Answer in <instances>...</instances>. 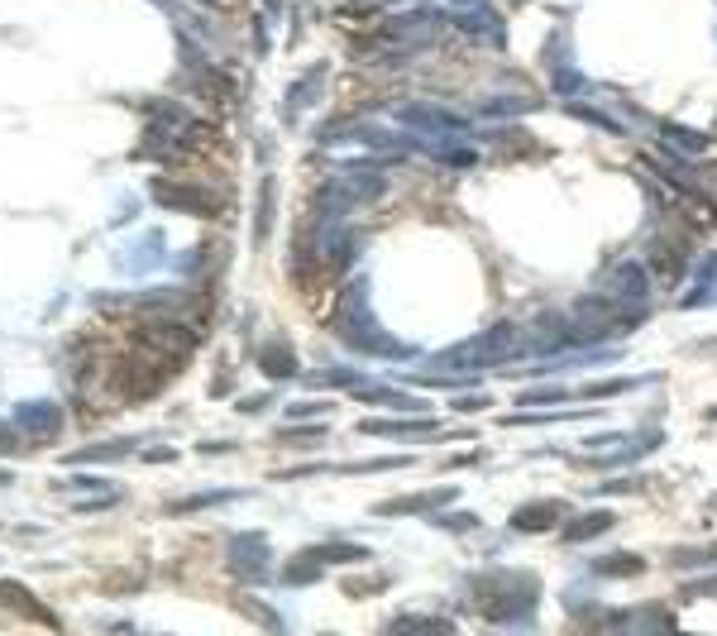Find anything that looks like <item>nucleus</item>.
I'll return each mask as SVG.
<instances>
[{"label":"nucleus","mask_w":717,"mask_h":636,"mask_svg":"<svg viewBox=\"0 0 717 636\" xmlns=\"http://www.w3.org/2000/svg\"><path fill=\"white\" fill-rule=\"evenodd\" d=\"M517 110H531V101H493L483 106V115H517Z\"/></svg>","instance_id":"nucleus-38"},{"label":"nucleus","mask_w":717,"mask_h":636,"mask_svg":"<svg viewBox=\"0 0 717 636\" xmlns=\"http://www.w3.org/2000/svg\"><path fill=\"white\" fill-rule=\"evenodd\" d=\"M459 29H464V34H478V39H493V44H502V20H498V10L469 5V10L459 15Z\"/></svg>","instance_id":"nucleus-20"},{"label":"nucleus","mask_w":717,"mask_h":636,"mask_svg":"<svg viewBox=\"0 0 717 636\" xmlns=\"http://www.w3.org/2000/svg\"><path fill=\"white\" fill-rule=\"evenodd\" d=\"M641 483L646 479H612V483H593L598 493H641Z\"/></svg>","instance_id":"nucleus-37"},{"label":"nucleus","mask_w":717,"mask_h":636,"mask_svg":"<svg viewBox=\"0 0 717 636\" xmlns=\"http://www.w3.org/2000/svg\"><path fill=\"white\" fill-rule=\"evenodd\" d=\"M440 34V15L435 10H412V15H392L373 29V53L378 58H402L412 48H426Z\"/></svg>","instance_id":"nucleus-4"},{"label":"nucleus","mask_w":717,"mask_h":636,"mask_svg":"<svg viewBox=\"0 0 717 636\" xmlns=\"http://www.w3.org/2000/svg\"><path fill=\"white\" fill-rule=\"evenodd\" d=\"M588 570L598 574V579H636V574L646 570V560L631 555V550H617V555H598Z\"/></svg>","instance_id":"nucleus-17"},{"label":"nucleus","mask_w":717,"mask_h":636,"mask_svg":"<svg viewBox=\"0 0 717 636\" xmlns=\"http://www.w3.org/2000/svg\"><path fill=\"white\" fill-rule=\"evenodd\" d=\"M708 417H713V421H717V407H708Z\"/></svg>","instance_id":"nucleus-46"},{"label":"nucleus","mask_w":717,"mask_h":636,"mask_svg":"<svg viewBox=\"0 0 717 636\" xmlns=\"http://www.w3.org/2000/svg\"><path fill=\"white\" fill-rule=\"evenodd\" d=\"M259 369L268 373V378H292V373H297V354L287 350L283 340H273V345L259 350Z\"/></svg>","instance_id":"nucleus-21"},{"label":"nucleus","mask_w":717,"mask_h":636,"mask_svg":"<svg viewBox=\"0 0 717 636\" xmlns=\"http://www.w3.org/2000/svg\"><path fill=\"white\" fill-rule=\"evenodd\" d=\"M144 115H149V130H144V149H139V154H149V158L182 154V149H192V144H206V134H211L206 120H196L187 106L163 101V96L144 101Z\"/></svg>","instance_id":"nucleus-2"},{"label":"nucleus","mask_w":717,"mask_h":636,"mask_svg":"<svg viewBox=\"0 0 717 636\" xmlns=\"http://www.w3.org/2000/svg\"><path fill=\"white\" fill-rule=\"evenodd\" d=\"M608 292L617 297V302H627V307H646V297H651V273H646L641 264H622L608 278Z\"/></svg>","instance_id":"nucleus-12"},{"label":"nucleus","mask_w":717,"mask_h":636,"mask_svg":"<svg viewBox=\"0 0 717 636\" xmlns=\"http://www.w3.org/2000/svg\"><path fill=\"white\" fill-rule=\"evenodd\" d=\"M268 560H273V550H268V536H263V531H235L230 546H225V565H230V574L244 579V584H263V579H268Z\"/></svg>","instance_id":"nucleus-7"},{"label":"nucleus","mask_w":717,"mask_h":636,"mask_svg":"<svg viewBox=\"0 0 717 636\" xmlns=\"http://www.w3.org/2000/svg\"><path fill=\"white\" fill-rule=\"evenodd\" d=\"M512 350H517V326L502 321V326L483 330V335L464 340V345H455V350H440L431 364L435 369H488V364H502Z\"/></svg>","instance_id":"nucleus-5"},{"label":"nucleus","mask_w":717,"mask_h":636,"mask_svg":"<svg viewBox=\"0 0 717 636\" xmlns=\"http://www.w3.org/2000/svg\"><path fill=\"white\" fill-rule=\"evenodd\" d=\"M569 388H536V393H522V407H536V402H565Z\"/></svg>","instance_id":"nucleus-36"},{"label":"nucleus","mask_w":717,"mask_h":636,"mask_svg":"<svg viewBox=\"0 0 717 636\" xmlns=\"http://www.w3.org/2000/svg\"><path fill=\"white\" fill-rule=\"evenodd\" d=\"M450 5H464V10H469V5H474V0H450Z\"/></svg>","instance_id":"nucleus-45"},{"label":"nucleus","mask_w":717,"mask_h":636,"mask_svg":"<svg viewBox=\"0 0 717 636\" xmlns=\"http://www.w3.org/2000/svg\"><path fill=\"white\" fill-rule=\"evenodd\" d=\"M273 197H278V182L263 177V206H259V220H254V240H268V225H273Z\"/></svg>","instance_id":"nucleus-26"},{"label":"nucleus","mask_w":717,"mask_h":636,"mask_svg":"<svg viewBox=\"0 0 717 636\" xmlns=\"http://www.w3.org/2000/svg\"><path fill=\"white\" fill-rule=\"evenodd\" d=\"M144 460H149V464H163V460H173V450H144Z\"/></svg>","instance_id":"nucleus-42"},{"label":"nucleus","mask_w":717,"mask_h":636,"mask_svg":"<svg viewBox=\"0 0 717 636\" xmlns=\"http://www.w3.org/2000/svg\"><path fill=\"white\" fill-rule=\"evenodd\" d=\"M330 330L359 354H378V359H407L412 354L402 340H392L388 330L378 326V316L369 311V283L364 278L340 292V307L330 311Z\"/></svg>","instance_id":"nucleus-1"},{"label":"nucleus","mask_w":717,"mask_h":636,"mask_svg":"<svg viewBox=\"0 0 717 636\" xmlns=\"http://www.w3.org/2000/svg\"><path fill=\"white\" fill-rule=\"evenodd\" d=\"M412 455H383V460H354L340 464V474H383V469H407Z\"/></svg>","instance_id":"nucleus-24"},{"label":"nucleus","mask_w":717,"mask_h":636,"mask_svg":"<svg viewBox=\"0 0 717 636\" xmlns=\"http://www.w3.org/2000/svg\"><path fill=\"white\" fill-rule=\"evenodd\" d=\"M359 393V402H378V407H397V412H426V402L421 397H412V393H397V388H378V383H359L354 388Z\"/></svg>","instance_id":"nucleus-19"},{"label":"nucleus","mask_w":717,"mask_h":636,"mask_svg":"<svg viewBox=\"0 0 717 636\" xmlns=\"http://www.w3.org/2000/svg\"><path fill=\"white\" fill-rule=\"evenodd\" d=\"M10 450H15V436H10V431L0 426V455H10Z\"/></svg>","instance_id":"nucleus-43"},{"label":"nucleus","mask_w":717,"mask_h":636,"mask_svg":"<svg viewBox=\"0 0 717 636\" xmlns=\"http://www.w3.org/2000/svg\"><path fill=\"white\" fill-rule=\"evenodd\" d=\"M225 450H235V445H230V440H206V445H201V455H225Z\"/></svg>","instance_id":"nucleus-40"},{"label":"nucleus","mask_w":717,"mask_h":636,"mask_svg":"<svg viewBox=\"0 0 717 636\" xmlns=\"http://www.w3.org/2000/svg\"><path fill=\"white\" fill-rule=\"evenodd\" d=\"M134 440H101V445H87L77 455H67V464H101V460H125Z\"/></svg>","instance_id":"nucleus-22"},{"label":"nucleus","mask_w":717,"mask_h":636,"mask_svg":"<svg viewBox=\"0 0 717 636\" xmlns=\"http://www.w3.org/2000/svg\"><path fill=\"white\" fill-rule=\"evenodd\" d=\"M235 493H196V498H182L173 503V512H196V507H211V503H230Z\"/></svg>","instance_id":"nucleus-31"},{"label":"nucleus","mask_w":717,"mask_h":636,"mask_svg":"<svg viewBox=\"0 0 717 636\" xmlns=\"http://www.w3.org/2000/svg\"><path fill=\"white\" fill-rule=\"evenodd\" d=\"M321 383H330V388H359V369H330L321 373Z\"/></svg>","instance_id":"nucleus-35"},{"label":"nucleus","mask_w":717,"mask_h":636,"mask_svg":"<svg viewBox=\"0 0 717 636\" xmlns=\"http://www.w3.org/2000/svg\"><path fill=\"white\" fill-rule=\"evenodd\" d=\"M302 555H311L316 565H359V560H373L369 550L354 546V541H326V546H311Z\"/></svg>","instance_id":"nucleus-18"},{"label":"nucleus","mask_w":717,"mask_h":636,"mask_svg":"<svg viewBox=\"0 0 717 636\" xmlns=\"http://www.w3.org/2000/svg\"><path fill=\"white\" fill-rule=\"evenodd\" d=\"M612 527H617V512H608V507L584 512V517L565 522V546H584V541H593V536H603V531H612Z\"/></svg>","instance_id":"nucleus-15"},{"label":"nucleus","mask_w":717,"mask_h":636,"mask_svg":"<svg viewBox=\"0 0 717 636\" xmlns=\"http://www.w3.org/2000/svg\"><path fill=\"white\" fill-rule=\"evenodd\" d=\"M708 302H717V254L703 264V278L694 283V292L689 297H679V307L689 311V307H708Z\"/></svg>","instance_id":"nucleus-23"},{"label":"nucleus","mask_w":717,"mask_h":636,"mask_svg":"<svg viewBox=\"0 0 717 636\" xmlns=\"http://www.w3.org/2000/svg\"><path fill=\"white\" fill-rule=\"evenodd\" d=\"M321 87H326V63H316V67H311V72L302 77V82H292V87H287V106H283V120H287V125H297L306 110L316 106Z\"/></svg>","instance_id":"nucleus-11"},{"label":"nucleus","mask_w":717,"mask_h":636,"mask_svg":"<svg viewBox=\"0 0 717 636\" xmlns=\"http://www.w3.org/2000/svg\"><path fill=\"white\" fill-rule=\"evenodd\" d=\"M565 110H569V115H579V120H588V125H593V130L622 134V125H617V120H612L608 110H588V106H579V101H574V96H569V101H565Z\"/></svg>","instance_id":"nucleus-25"},{"label":"nucleus","mask_w":717,"mask_h":636,"mask_svg":"<svg viewBox=\"0 0 717 636\" xmlns=\"http://www.w3.org/2000/svg\"><path fill=\"white\" fill-rule=\"evenodd\" d=\"M684 598H689V603L717 598V574H708V579H694V584H684Z\"/></svg>","instance_id":"nucleus-32"},{"label":"nucleus","mask_w":717,"mask_h":636,"mask_svg":"<svg viewBox=\"0 0 717 636\" xmlns=\"http://www.w3.org/2000/svg\"><path fill=\"white\" fill-rule=\"evenodd\" d=\"M10 483H15V474H10V469H0V488H10Z\"/></svg>","instance_id":"nucleus-44"},{"label":"nucleus","mask_w":717,"mask_h":636,"mask_svg":"<svg viewBox=\"0 0 717 636\" xmlns=\"http://www.w3.org/2000/svg\"><path fill=\"white\" fill-rule=\"evenodd\" d=\"M431 522H435L440 531H474L478 517H474V512H435Z\"/></svg>","instance_id":"nucleus-29"},{"label":"nucleus","mask_w":717,"mask_h":636,"mask_svg":"<svg viewBox=\"0 0 717 636\" xmlns=\"http://www.w3.org/2000/svg\"><path fill=\"white\" fill-rule=\"evenodd\" d=\"M636 388V378H612V383H588V388H579L584 397H617V393H631Z\"/></svg>","instance_id":"nucleus-30"},{"label":"nucleus","mask_w":717,"mask_h":636,"mask_svg":"<svg viewBox=\"0 0 717 636\" xmlns=\"http://www.w3.org/2000/svg\"><path fill=\"white\" fill-rule=\"evenodd\" d=\"M483 589V617L488 622H507V627H522L531 622L536 613V593H541V579L536 574H522V570H493L478 579Z\"/></svg>","instance_id":"nucleus-3"},{"label":"nucleus","mask_w":717,"mask_h":636,"mask_svg":"<svg viewBox=\"0 0 717 636\" xmlns=\"http://www.w3.org/2000/svg\"><path fill=\"white\" fill-rule=\"evenodd\" d=\"M608 622L612 627H670L665 613H641V608H636V613H612Z\"/></svg>","instance_id":"nucleus-28"},{"label":"nucleus","mask_w":717,"mask_h":636,"mask_svg":"<svg viewBox=\"0 0 717 636\" xmlns=\"http://www.w3.org/2000/svg\"><path fill=\"white\" fill-rule=\"evenodd\" d=\"M106 483L110 479H96V474H72V479H58L53 488H58V493H110Z\"/></svg>","instance_id":"nucleus-27"},{"label":"nucleus","mask_w":717,"mask_h":636,"mask_svg":"<svg viewBox=\"0 0 717 636\" xmlns=\"http://www.w3.org/2000/svg\"><path fill=\"white\" fill-rule=\"evenodd\" d=\"M459 488H435V493H407V498H388L378 503V517H397V512H431L440 503H455Z\"/></svg>","instance_id":"nucleus-13"},{"label":"nucleus","mask_w":717,"mask_h":636,"mask_svg":"<svg viewBox=\"0 0 717 636\" xmlns=\"http://www.w3.org/2000/svg\"><path fill=\"white\" fill-rule=\"evenodd\" d=\"M397 120L426 134H464V120H459L455 110H440V106H402Z\"/></svg>","instance_id":"nucleus-10"},{"label":"nucleus","mask_w":717,"mask_h":636,"mask_svg":"<svg viewBox=\"0 0 717 636\" xmlns=\"http://www.w3.org/2000/svg\"><path fill=\"white\" fill-rule=\"evenodd\" d=\"M359 431L364 436H397V440H426V436H435L440 426H435L431 417H421V421H378V417H369V421H359Z\"/></svg>","instance_id":"nucleus-14"},{"label":"nucleus","mask_w":717,"mask_h":636,"mask_svg":"<svg viewBox=\"0 0 717 636\" xmlns=\"http://www.w3.org/2000/svg\"><path fill=\"white\" fill-rule=\"evenodd\" d=\"M402 627H435V632H445V627H450V622H445V617H392V632H402Z\"/></svg>","instance_id":"nucleus-34"},{"label":"nucleus","mask_w":717,"mask_h":636,"mask_svg":"<svg viewBox=\"0 0 717 636\" xmlns=\"http://www.w3.org/2000/svg\"><path fill=\"white\" fill-rule=\"evenodd\" d=\"M335 402H292L287 407V421H306V417H321V412H330Z\"/></svg>","instance_id":"nucleus-33"},{"label":"nucleus","mask_w":717,"mask_h":636,"mask_svg":"<svg viewBox=\"0 0 717 636\" xmlns=\"http://www.w3.org/2000/svg\"><path fill=\"white\" fill-rule=\"evenodd\" d=\"M679 565H717V546H713V550H703V560L694 555V560H679Z\"/></svg>","instance_id":"nucleus-41"},{"label":"nucleus","mask_w":717,"mask_h":636,"mask_svg":"<svg viewBox=\"0 0 717 636\" xmlns=\"http://www.w3.org/2000/svg\"><path fill=\"white\" fill-rule=\"evenodd\" d=\"M660 134L670 139V149L674 154H684V158H703L708 154V134H698V130H689V125H674V120H660Z\"/></svg>","instance_id":"nucleus-16"},{"label":"nucleus","mask_w":717,"mask_h":636,"mask_svg":"<svg viewBox=\"0 0 717 636\" xmlns=\"http://www.w3.org/2000/svg\"><path fill=\"white\" fill-rule=\"evenodd\" d=\"M149 197L163 206V211H187V216H216L220 211V197L211 187H196V182H173V177H153L149 182Z\"/></svg>","instance_id":"nucleus-6"},{"label":"nucleus","mask_w":717,"mask_h":636,"mask_svg":"<svg viewBox=\"0 0 717 636\" xmlns=\"http://www.w3.org/2000/svg\"><path fill=\"white\" fill-rule=\"evenodd\" d=\"M565 517H569L565 498H536V503H522L517 512H512V531L536 536V531H550L555 522H565Z\"/></svg>","instance_id":"nucleus-9"},{"label":"nucleus","mask_w":717,"mask_h":636,"mask_svg":"<svg viewBox=\"0 0 717 636\" xmlns=\"http://www.w3.org/2000/svg\"><path fill=\"white\" fill-rule=\"evenodd\" d=\"M483 407H493L488 397H459L455 402V412H483Z\"/></svg>","instance_id":"nucleus-39"},{"label":"nucleus","mask_w":717,"mask_h":636,"mask_svg":"<svg viewBox=\"0 0 717 636\" xmlns=\"http://www.w3.org/2000/svg\"><path fill=\"white\" fill-rule=\"evenodd\" d=\"M15 431L29 440H58V431H63V407L53 402V397H34V402H20L15 407Z\"/></svg>","instance_id":"nucleus-8"}]
</instances>
